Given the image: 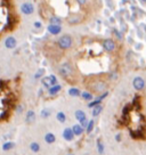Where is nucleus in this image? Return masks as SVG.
Wrapping results in <instances>:
<instances>
[{
	"mask_svg": "<svg viewBox=\"0 0 146 155\" xmlns=\"http://www.w3.org/2000/svg\"><path fill=\"white\" fill-rule=\"evenodd\" d=\"M22 17L15 0H0V40L20 28Z\"/></svg>",
	"mask_w": 146,
	"mask_h": 155,
	"instance_id": "f257e3e1",
	"label": "nucleus"
},
{
	"mask_svg": "<svg viewBox=\"0 0 146 155\" xmlns=\"http://www.w3.org/2000/svg\"><path fill=\"white\" fill-rule=\"evenodd\" d=\"M86 86H87V88L89 90L96 92V94L105 92L107 88L106 82L103 81V80H98V79H94V80H91L89 83H86Z\"/></svg>",
	"mask_w": 146,
	"mask_h": 155,
	"instance_id": "f03ea898",
	"label": "nucleus"
},
{
	"mask_svg": "<svg viewBox=\"0 0 146 155\" xmlns=\"http://www.w3.org/2000/svg\"><path fill=\"white\" fill-rule=\"evenodd\" d=\"M56 45L58 46V48L61 50H68V49L72 48L73 46V37L71 34H63V35H61L58 39H57V41H56Z\"/></svg>",
	"mask_w": 146,
	"mask_h": 155,
	"instance_id": "7ed1b4c3",
	"label": "nucleus"
},
{
	"mask_svg": "<svg viewBox=\"0 0 146 155\" xmlns=\"http://www.w3.org/2000/svg\"><path fill=\"white\" fill-rule=\"evenodd\" d=\"M58 72L61 77L65 79L66 81H70L74 77V68L70 63H63L58 68Z\"/></svg>",
	"mask_w": 146,
	"mask_h": 155,
	"instance_id": "20e7f679",
	"label": "nucleus"
},
{
	"mask_svg": "<svg viewBox=\"0 0 146 155\" xmlns=\"http://www.w3.org/2000/svg\"><path fill=\"white\" fill-rule=\"evenodd\" d=\"M102 47L103 49L106 51V53H114L115 50H117L118 46H117V42L111 38H107V39H104L102 41Z\"/></svg>",
	"mask_w": 146,
	"mask_h": 155,
	"instance_id": "39448f33",
	"label": "nucleus"
},
{
	"mask_svg": "<svg viewBox=\"0 0 146 155\" xmlns=\"http://www.w3.org/2000/svg\"><path fill=\"white\" fill-rule=\"evenodd\" d=\"M41 82H42V84H44L45 87L50 88L53 87V86H55V84H57V78L55 77V75H47V77L42 78Z\"/></svg>",
	"mask_w": 146,
	"mask_h": 155,
	"instance_id": "423d86ee",
	"label": "nucleus"
},
{
	"mask_svg": "<svg viewBox=\"0 0 146 155\" xmlns=\"http://www.w3.org/2000/svg\"><path fill=\"white\" fill-rule=\"evenodd\" d=\"M21 12L25 15H32L34 13V5L32 2H23L21 5Z\"/></svg>",
	"mask_w": 146,
	"mask_h": 155,
	"instance_id": "0eeeda50",
	"label": "nucleus"
},
{
	"mask_svg": "<svg viewBox=\"0 0 146 155\" xmlns=\"http://www.w3.org/2000/svg\"><path fill=\"white\" fill-rule=\"evenodd\" d=\"M132 86L137 91H141L145 88V80L141 77H136L132 80Z\"/></svg>",
	"mask_w": 146,
	"mask_h": 155,
	"instance_id": "6e6552de",
	"label": "nucleus"
},
{
	"mask_svg": "<svg viewBox=\"0 0 146 155\" xmlns=\"http://www.w3.org/2000/svg\"><path fill=\"white\" fill-rule=\"evenodd\" d=\"M5 46H6V48H8V49L16 48V46H17V40H16V38L12 37V35H8L5 40Z\"/></svg>",
	"mask_w": 146,
	"mask_h": 155,
	"instance_id": "1a4fd4ad",
	"label": "nucleus"
},
{
	"mask_svg": "<svg viewBox=\"0 0 146 155\" xmlns=\"http://www.w3.org/2000/svg\"><path fill=\"white\" fill-rule=\"evenodd\" d=\"M48 32L50 34H53V35H57L62 32V25H57V24H49L48 28Z\"/></svg>",
	"mask_w": 146,
	"mask_h": 155,
	"instance_id": "9d476101",
	"label": "nucleus"
},
{
	"mask_svg": "<svg viewBox=\"0 0 146 155\" xmlns=\"http://www.w3.org/2000/svg\"><path fill=\"white\" fill-rule=\"evenodd\" d=\"M63 137H64V139L68 141L73 140V138H74V132H73L72 128H66V129L63 131Z\"/></svg>",
	"mask_w": 146,
	"mask_h": 155,
	"instance_id": "9b49d317",
	"label": "nucleus"
},
{
	"mask_svg": "<svg viewBox=\"0 0 146 155\" xmlns=\"http://www.w3.org/2000/svg\"><path fill=\"white\" fill-rule=\"evenodd\" d=\"M130 136L135 139H145V132L141 129H138L136 131H130Z\"/></svg>",
	"mask_w": 146,
	"mask_h": 155,
	"instance_id": "f8f14e48",
	"label": "nucleus"
},
{
	"mask_svg": "<svg viewBox=\"0 0 146 155\" xmlns=\"http://www.w3.org/2000/svg\"><path fill=\"white\" fill-rule=\"evenodd\" d=\"M62 90V86H59V84H55V86H53V87L49 88V95H51V96H54V95H57L59 91Z\"/></svg>",
	"mask_w": 146,
	"mask_h": 155,
	"instance_id": "ddd939ff",
	"label": "nucleus"
},
{
	"mask_svg": "<svg viewBox=\"0 0 146 155\" xmlns=\"http://www.w3.org/2000/svg\"><path fill=\"white\" fill-rule=\"evenodd\" d=\"M72 130L75 136H80L83 134V127L81 126V124H74V126L72 127Z\"/></svg>",
	"mask_w": 146,
	"mask_h": 155,
	"instance_id": "4468645a",
	"label": "nucleus"
},
{
	"mask_svg": "<svg viewBox=\"0 0 146 155\" xmlns=\"http://www.w3.org/2000/svg\"><path fill=\"white\" fill-rule=\"evenodd\" d=\"M45 140H46V143H48V144H53L56 140V137H55L54 134L48 132V134H46V136H45Z\"/></svg>",
	"mask_w": 146,
	"mask_h": 155,
	"instance_id": "2eb2a0df",
	"label": "nucleus"
},
{
	"mask_svg": "<svg viewBox=\"0 0 146 155\" xmlns=\"http://www.w3.org/2000/svg\"><path fill=\"white\" fill-rule=\"evenodd\" d=\"M35 120V113H34L33 111H28V113H26V122L28 123H32V122Z\"/></svg>",
	"mask_w": 146,
	"mask_h": 155,
	"instance_id": "dca6fc26",
	"label": "nucleus"
},
{
	"mask_svg": "<svg viewBox=\"0 0 146 155\" xmlns=\"http://www.w3.org/2000/svg\"><path fill=\"white\" fill-rule=\"evenodd\" d=\"M75 119L78 120V121H83V120H86L87 117H86V113L83 111H80V110H78V111L75 112Z\"/></svg>",
	"mask_w": 146,
	"mask_h": 155,
	"instance_id": "f3484780",
	"label": "nucleus"
},
{
	"mask_svg": "<svg viewBox=\"0 0 146 155\" xmlns=\"http://www.w3.org/2000/svg\"><path fill=\"white\" fill-rule=\"evenodd\" d=\"M139 99H141V97L139 96H135L134 101H132V107H136L137 111L141 110V102H139Z\"/></svg>",
	"mask_w": 146,
	"mask_h": 155,
	"instance_id": "a211bd4d",
	"label": "nucleus"
},
{
	"mask_svg": "<svg viewBox=\"0 0 146 155\" xmlns=\"http://www.w3.org/2000/svg\"><path fill=\"white\" fill-rule=\"evenodd\" d=\"M68 94H70V96H73V97L81 96V91L79 90L78 88H71V89L68 90Z\"/></svg>",
	"mask_w": 146,
	"mask_h": 155,
	"instance_id": "6ab92c4d",
	"label": "nucleus"
},
{
	"mask_svg": "<svg viewBox=\"0 0 146 155\" xmlns=\"http://www.w3.org/2000/svg\"><path fill=\"white\" fill-rule=\"evenodd\" d=\"M93 108H94V110H93V116H97V115H99V114H101V112H102V110H103V106L99 104V105L93 107Z\"/></svg>",
	"mask_w": 146,
	"mask_h": 155,
	"instance_id": "aec40b11",
	"label": "nucleus"
},
{
	"mask_svg": "<svg viewBox=\"0 0 146 155\" xmlns=\"http://www.w3.org/2000/svg\"><path fill=\"white\" fill-rule=\"evenodd\" d=\"M81 97H82L85 101H91L93 99V94L89 91H83L81 94Z\"/></svg>",
	"mask_w": 146,
	"mask_h": 155,
	"instance_id": "412c9836",
	"label": "nucleus"
},
{
	"mask_svg": "<svg viewBox=\"0 0 146 155\" xmlns=\"http://www.w3.org/2000/svg\"><path fill=\"white\" fill-rule=\"evenodd\" d=\"M56 119H57L59 122L64 123L65 120H66V115L64 114V112H58V113H57V115H56Z\"/></svg>",
	"mask_w": 146,
	"mask_h": 155,
	"instance_id": "4be33fe9",
	"label": "nucleus"
},
{
	"mask_svg": "<svg viewBox=\"0 0 146 155\" xmlns=\"http://www.w3.org/2000/svg\"><path fill=\"white\" fill-rule=\"evenodd\" d=\"M30 150L34 152V153H37V152H39L40 150V145L38 143H32L31 145H30Z\"/></svg>",
	"mask_w": 146,
	"mask_h": 155,
	"instance_id": "5701e85b",
	"label": "nucleus"
},
{
	"mask_svg": "<svg viewBox=\"0 0 146 155\" xmlns=\"http://www.w3.org/2000/svg\"><path fill=\"white\" fill-rule=\"evenodd\" d=\"M40 115H41V117H42V119H48L49 116H50V110H48V108H45V110H42V111H41Z\"/></svg>",
	"mask_w": 146,
	"mask_h": 155,
	"instance_id": "b1692460",
	"label": "nucleus"
},
{
	"mask_svg": "<svg viewBox=\"0 0 146 155\" xmlns=\"http://www.w3.org/2000/svg\"><path fill=\"white\" fill-rule=\"evenodd\" d=\"M14 146H15L14 143L8 141V143H5V144H4V146H2V150H12V148H14Z\"/></svg>",
	"mask_w": 146,
	"mask_h": 155,
	"instance_id": "393cba45",
	"label": "nucleus"
},
{
	"mask_svg": "<svg viewBox=\"0 0 146 155\" xmlns=\"http://www.w3.org/2000/svg\"><path fill=\"white\" fill-rule=\"evenodd\" d=\"M101 103H102V99L98 97L96 101H94V102L89 103V104H88V106H89V107H95V106H97V105H99Z\"/></svg>",
	"mask_w": 146,
	"mask_h": 155,
	"instance_id": "a878e982",
	"label": "nucleus"
},
{
	"mask_svg": "<svg viewBox=\"0 0 146 155\" xmlns=\"http://www.w3.org/2000/svg\"><path fill=\"white\" fill-rule=\"evenodd\" d=\"M97 150L99 154L104 153V145H103V143L101 140H97Z\"/></svg>",
	"mask_w": 146,
	"mask_h": 155,
	"instance_id": "bb28decb",
	"label": "nucleus"
},
{
	"mask_svg": "<svg viewBox=\"0 0 146 155\" xmlns=\"http://www.w3.org/2000/svg\"><path fill=\"white\" fill-rule=\"evenodd\" d=\"M94 126H95V122H94V120L89 121V123H88V126H87V134H90V132L93 131Z\"/></svg>",
	"mask_w": 146,
	"mask_h": 155,
	"instance_id": "cd10ccee",
	"label": "nucleus"
},
{
	"mask_svg": "<svg viewBox=\"0 0 146 155\" xmlns=\"http://www.w3.org/2000/svg\"><path fill=\"white\" fill-rule=\"evenodd\" d=\"M113 34L117 37L118 40H120V41H122V40H123V35H122V33H120L118 30H113Z\"/></svg>",
	"mask_w": 146,
	"mask_h": 155,
	"instance_id": "c85d7f7f",
	"label": "nucleus"
},
{
	"mask_svg": "<svg viewBox=\"0 0 146 155\" xmlns=\"http://www.w3.org/2000/svg\"><path fill=\"white\" fill-rule=\"evenodd\" d=\"M44 72H45V70H42V68H41V70H39L38 72L35 73V75H34V78H35V79H39V78L41 77L42 74H44Z\"/></svg>",
	"mask_w": 146,
	"mask_h": 155,
	"instance_id": "c756f323",
	"label": "nucleus"
},
{
	"mask_svg": "<svg viewBox=\"0 0 146 155\" xmlns=\"http://www.w3.org/2000/svg\"><path fill=\"white\" fill-rule=\"evenodd\" d=\"M88 123H89V122L87 121V119H86V120H83V121L80 122V124H81V126H82L83 128H86V127L88 126Z\"/></svg>",
	"mask_w": 146,
	"mask_h": 155,
	"instance_id": "7c9ffc66",
	"label": "nucleus"
},
{
	"mask_svg": "<svg viewBox=\"0 0 146 155\" xmlns=\"http://www.w3.org/2000/svg\"><path fill=\"white\" fill-rule=\"evenodd\" d=\"M34 26H35V28H38V29H40L42 25H41V23H40V22H35V23H34Z\"/></svg>",
	"mask_w": 146,
	"mask_h": 155,
	"instance_id": "2f4dec72",
	"label": "nucleus"
},
{
	"mask_svg": "<svg viewBox=\"0 0 146 155\" xmlns=\"http://www.w3.org/2000/svg\"><path fill=\"white\" fill-rule=\"evenodd\" d=\"M115 139H117L118 141H120V140H121V136H120V135H117V138H115Z\"/></svg>",
	"mask_w": 146,
	"mask_h": 155,
	"instance_id": "473e14b6",
	"label": "nucleus"
},
{
	"mask_svg": "<svg viewBox=\"0 0 146 155\" xmlns=\"http://www.w3.org/2000/svg\"><path fill=\"white\" fill-rule=\"evenodd\" d=\"M141 1H143V2H146V0H141Z\"/></svg>",
	"mask_w": 146,
	"mask_h": 155,
	"instance_id": "72a5a7b5",
	"label": "nucleus"
},
{
	"mask_svg": "<svg viewBox=\"0 0 146 155\" xmlns=\"http://www.w3.org/2000/svg\"><path fill=\"white\" fill-rule=\"evenodd\" d=\"M68 155H73V154H68Z\"/></svg>",
	"mask_w": 146,
	"mask_h": 155,
	"instance_id": "f704fd0d",
	"label": "nucleus"
}]
</instances>
